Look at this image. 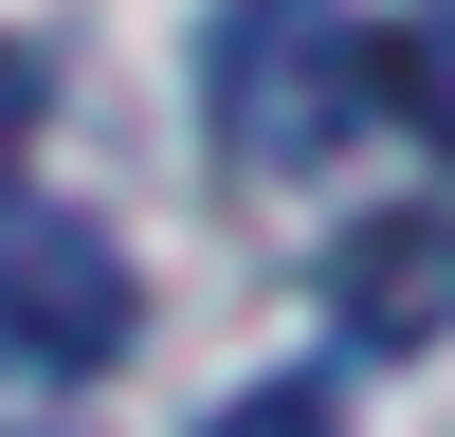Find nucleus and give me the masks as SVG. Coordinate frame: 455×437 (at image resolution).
Returning <instances> with one entry per match:
<instances>
[{
    "mask_svg": "<svg viewBox=\"0 0 455 437\" xmlns=\"http://www.w3.org/2000/svg\"><path fill=\"white\" fill-rule=\"evenodd\" d=\"M383 109V36L328 19V0H219V146L255 182L328 164V146Z\"/></svg>",
    "mask_w": 455,
    "mask_h": 437,
    "instance_id": "1",
    "label": "nucleus"
},
{
    "mask_svg": "<svg viewBox=\"0 0 455 437\" xmlns=\"http://www.w3.org/2000/svg\"><path fill=\"white\" fill-rule=\"evenodd\" d=\"M128 328H146V291L92 218H0V364L92 383V364H128Z\"/></svg>",
    "mask_w": 455,
    "mask_h": 437,
    "instance_id": "2",
    "label": "nucleus"
},
{
    "mask_svg": "<svg viewBox=\"0 0 455 437\" xmlns=\"http://www.w3.org/2000/svg\"><path fill=\"white\" fill-rule=\"evenodd\" d=\"M328 328H347V346H437V328H455V218L437 201L364 218V237L328 255Z\"/></svg>",
    "mask_w": 455,
    "mask_h": 437,
    "instance_id": "3",
    "label": "nucleus"
},
{
    "mask_svg": "<svg viewBox=\"0 0 455 437\" xmlns=\"http://www.w3.org/2000/svg\"><path fill=\"white\" fill-rule=\"evenodd\" d=\"M201 437H347V401H328L310 364H274V383H237V401L201 419Z\"/></svg>",
    "mask_w": 455,
    "mask_h": 437,
    "instance_id": "4",
    "label": "nucleus"
},
{
    "mask_svg": "<svg viewBox=\"0 0 455 437\" xmlns=\"http://www.w3.org/2000/svg\"><path fill=\"white\" fill-rule=\"evenodd\" d=\"M383 91L419 109V128L455 146V19H419V36H383Z\"/></svg>",
    "mask_w": 455,
    "mask_h": 437,
    "instance_id": "5",
    "label": "nucleus"
},
{
    "mask_svg": "<svg viewBox=\"0 0 455 437\" xmlns=\"http://www.w3.org/2000/svg\"><path fill=\"white\" fill-rule=\"evenodd\" d=\"M36 109H55V91H36V55H19V36H0V164H19V146H36Z\"/></svg>",
    "mask_w": 455,
    "mask_h": 437,
    "instance_id": "6",
    "label": "nucleus"
}]
</instances>
